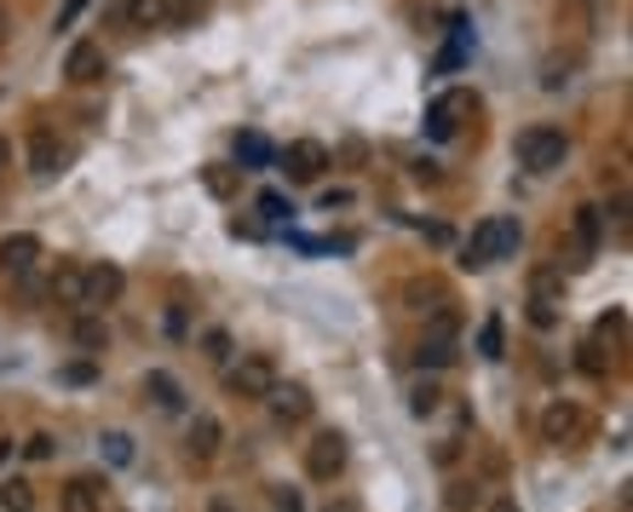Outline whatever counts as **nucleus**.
<instances>
[{
  "instance_id": "nucleus-35",
  "label": "nucleus",
  "mask_w": 633,
  "mask_h": 512,
  "mask_svg": "<svg viewBox=\"0 0 633 512\" xmlns=\"http://www.w3.org/2000/svg\"><path fill=\"white\" fill-rule=\"evenodd\" d=\"M92 7V0H64V7H58V30H75V18H81Z\"/></svg>"
},
{
  "instance_id": "nucleus-15",
  "label": "nucleus",
  "mask_w": 633,
  "mask_h": 512,
  "mask_svg": "<svg viewBox=\"0 0 633 512\" xmlns=\"http://www.w3.org/2000/svg\"><path fill=\"white\" fill-rule=\"evenodd\" d=\"M144 397L162 408V415H185V386H179V374L173 369H150L144 374Z\"/></svg>"
},
{
  "instance_id": "nucleus-33",
  "label": "nucleus",
  "mask_w": 633,
  "mask_h": 512,
  "mask_svg": "<svg viewBox=\"0 0 633 512\" xmlns=\"http://www.w3.org/2000/svg\"><path fill=\"white\" fill-rule=\"evenodd\" d=\"M167 12H173V23H190L196 12H208V0H167Z\"/></svg>"
},
{
  "instance_id": "nucleus-39",
  "label": "nucleus",
  "mask_w": 633,
  "mask_h": 512,
  "mask_svg": "<svg viewBox=\"0 0 633 512\" xmlns=\"http://www.w3.org/2000/svg\"><path fill=\"white\" fill-rule=\"evenodd\" d=\"M346 201H351V190H323V208H328V214L346 208Z\"/></svg>"
},
{
  "instance_id": "nucleus-42",
  "label": "nucleus",
  "mask_w": 633,
  "mask_h": 512,
  "mask_svg": "<svg viewBox=\"0 0 633 512\" xmlns=\"http://www.w3.org/2000/svg\"><path fill=\"white\" fill-rule=\"evenodd\" d=\"M7 167H12V139H0V178H7Z\"/></svg>"
},
{
  "instance_id": "nucleus-36",
  "label": "nucleus",
  "mask_w": 633,
  "mask_h": 512,
  "mask_svg": "<svg viewBox=\"0 0 633 512\" xmlns=\"http://www.w3.org/2000/svg\"><path fill=\"white\" fill-rule=\"evenodd\" d=\"M484 512H524V506H519V495H490Z\"/></svg>"
},
{
  "instance_id": "nucleus-11",
  "label": "nucleus",
  "mask_w": 633,
  "mask_h": 512,
  "mask_svg": "<svg viewBox=\"0 0 633 512\" xmlns=\"http://www.w3.org/2000/svg\"><path fill=\"white\" fill-rule=\"evenodd\" d=\"M105 69H110V58H105V46H98V41H75L64 53V81H75V87L105 81Z\"/></svg>"
},
{
  "instance_id": "nucleus-28",
  "label": "nucleus",
  "mask_w": 633,
  "mask_h": 512,
  "mask_svg": "<svg viewBox=\"0 0 633 512\" xmlns=\"http://www.w3.org/2000/svg\"><path fill=\"white\" fill-rule=\"evenodd\" d=\"M461 449H467V438H461V432H449V438H438V444H433V467H438V472H455V460H461Z\"/></svg>"
},
{
  "instance_id": "nucleus-38",
  "label": "nucleus",
  "mask_w": 633,
  "mask_h": 512,
  "mask_svg": "<svg viewBox=\"0 0 633 512\" xmlns=\"http://www.w3.org/2000/svg\"><path fill=\"white\" fill-rule=\"evenodd\" d=\"M323 512H363V501H358V495H335Z\"/></svg>"
},
{
  "instance_id": "nucleus-9",
  "label": "nucleus",
  "mask_w": 633,
  "mask_h": 512,
  "mask_svg": "<svg viewBox=\"0 0 633 512\" xmlns=\"http://www.w3.org/2000/svg\"><path fill=\"white\" fill-rule=\"evenodd\" d=\"M276 162H283V173L294 178V185H317V178L328 173V144H317V139H294L288 150H276Z\"/></svg>"
},
{
  "instance_id": "nucleus-10",
  "label": "nucleus",
  "mask_w": 633,
  "mask_h": 512,
  "mask_svg": "<svg viewBox=\"0 0 633 512\" xmlns=\"http://www.w3.org/2000/svg\"><path fill=\"white\" fill-rule=\"evenodd\" d=\"M41 260H46V248H41L35 230H12V237H0V271H7L12 283H18V276H30Z\"/></svg>"
},
{
  "instance_id": "nucleus-1",
  "label": "nucleus",
  "mask_w": 633,
  "mask_h": 512,
  "mask_svg": "<svg viewBox=\"0 0 633 512\" xmlns=\"http://www.w3.org/2000/svg\"><path fill=\"white\" fill-rule=\"evenodd\" d=\"M565 156H570V133H565V127L536 121V127H524V133H519V162L530 173H559Z\"/></svg>"
},
{
  "instance_id": "nucleus-26",
  "label": "nucleus",
  "mask_w": 633,
  "mask_h": 512,
  "mask_svg": "<svg viewBox=\"0 0 633 512\" xmlns=\"http://www.w3.org/2000/svg\"><path fill=\"white\" fill-rule=\"evenodd\" d=\"M98 449H105L110 467H133V438H127V432H105V438H98Z\"/></svg>"
},
{
  "instance_id": "nucleus-5",
  "label": "nucleus",
  "mask_w": 633,
  "mask_h": 512,
  "mask_svg": "<svg viewBox=\"0 0 633 512\" xmlns=\"http://www.w3.org/2000/svg\"><path fill=\"white\" fill-rule=\"evenodd\" d=\"M581 438H588V408H581L576 397H553V403L542 408V444L570 449V444H581Z\"/></svg>"
},
{
  "instance_id": "nucleus-18",
  "label": "nucleus",
  "mask_w": 633,
  "mask_h": 512,
  "mask_svg": "<svg viewBox=\"0 0 633 512\" xmlns=\"http://www.w3.org/2000/svg\"><path fill=\"white\" fill-rule=\"evenodd\" d=\"M237 162L248 173H265V167H276V144L265 133H237Z\"/></svg>"
},
{
  "instance_id": "nucleus-14",
  "label": "nucleus",
  "mask_w": 633,
  "mask_h": 512,
  "mask_svg": "<svg viewBox=\"0 0 633 512\" xmlns=\"http://www.w3.org/2000/svg\"><path fill=\"white\" fill-rule=\"evenodd\" d=\"M69 340L81 346L87 357H105V351H110V323H105V312H75V317H69Z\"/></svg>"
},
{
  "instance_id": "nucleus-3",
  "label": "nucleus",
  "mask_w": 633,
  "mask_h": 512,
  "mask_svg": "<svg viewBox=\"0 0 633 512\" xmlns=\"http://www.w3.org/2000/svg\"><path fill=\"white\" fill-rule=\"evenodd\" d=\"M276 386V363L271 351H242L237 363H225V392L242 403H265V392Z\"/></svg>"
},
{
  "instance_id": "nucleus-23",
  "label": "nucleus",
  "mask_w": 633,
  "mask_h": 512,
  "mask_svg": "<svg viewBox=\"0 0 633 512\" xmlns=\"http://www.w3.org/2000/svg\"><path fill=\"white\" fill-rule=\"evenodd\" d=\"M478 357H484V363H501L506 357V323L495 312L484 317V328H478Z\"/></svg>"
},
{
  "instance_id": "nucleus-22",
  "label": "nucleus",
  "mask_w": 633,
  "mask_h": 512,
  "mask_svg": "<svg viewBox=\"0 0 633 512\" xmlns=\"http://www.w3.org/2000/svg\"><path fill=\"white\" fill-rule=\"evenodd\" d=\"M201 357H208V363L214 369H225V363H231V357H237V340H231V328H201Z\"/></svg>"
},
{
  "instance_id": "nucleus-12",
  "label": "nucleus",
  "mask_w": 633,
  "mask_h": 512,
  "mask_svg": "<svg viewBox=\"0 0 633 512\" xmlns=\"http://www.w3.org/2000/svg\"><path fill=\"white\" fill-rule=\"evenodd\" d=\"M225 449V421L219 415H196L190 432H185V455L196 460V467H208V460H219Z\"/></svg>"
},
{
  "instance_id": "nucleus-20",
  "label": "nucleus",
  "mask_w": 633,
  "mask_h": 512,
  "mask_svg": "<svg viewBox=\"0 0 633 512\" xmlns=\"http://www.w3.org/2000/svg\"><path fill=\"white\" fill-rule=\"evenodd\" d=\"M438 408H444V386H438L433 374H421L415 386H410V415L426 421V415H438Z\"/></svg>"
},
{
  "instance_id": "nucleus-19",
  "label": "nucleus",
  "mask_w": 633,
  "mask_h": 512,
  "mask_svg": "<svg viewBox=\"0 0 633 512\" xmlns=\"http://www.w3.org/2000/svg\"><path fill=\"white\" fill-rule=\"evenodd\" d=\"M461 265L467 271H484V265H495V219H484L467 237V248H461Z\"/></svg>"
},
{
  "instance_id": "nucleus-27",
  "label": "nucleus",
  "mask_w": 633,
  "mask_h": 512,
  "mask_svg": "<svg viewBox=\"0 0 633 512\" xmlns=\"http://www.w3.org/2000/svg\"><path fill=\"white\" fill-rule=\"evenodd\" d=\"M18 455H23V460H35V467H41V460H53V455H58V438H53V432H30V438L18 444Z\"/></svg>"
},
{
  "instance_id": "nucleus-37",
  "label": "nucleus",
  "mask_w": 633,
  "mask_h": 512,
  "mask_svg": "<svg viewBox=\"0 0 633 512\" xmlns=\"http://www.w3.org/2000/svg\"><path fill=\"white\" fill-rule=\"evenodd\" d=\"M92 374H98L92 363H69V369H64V380H75V386H87V380H92Z\"/></svg>"
},
{
  "instance_id": "nucleus-24",
  "label": "nucleus",
  "mask_w": 633,
  "mask_h": 512,
  "mask_svg": "<svg viewBox=\"0 0 633 512\" xmlns=\"http://www.w3.org/2000/svg\"><path fill=\"white\" fill-rule=\"evenodd\" d=\"M0 506L7 512H35V483L30 478H0Z\"/></svg>"
},
{
  "instance_id": "nucleus-6",
  "label": "nucleus",
  "mask_w": 633,
  "mask_h": 512,
  "mask_svg": "<svg viewBox=\"0 0 633 512\" xmlns=\"http://www.w3.org/2000/svg\"><path fill=\"white\" fill-rule=\"evenodd\" d=\"M23 162H30V178H58L64 173V162H69V144L53 133V127H35L30 133V144H23Z\"/></svg>"
},
{
  "instance_id": "nucleus-41",
  "label": "nucleus",
  "mask_w": 633,
  "mask_h": 512,
  "mask_svg": "<svg viewBox=\"0 0 633 512\" xmlns=\"http://www.w3.org/2000/svg\"><path fill=\"white\" fill-rule=\"evenodd\" d=\"M208 512H237V501L231 495H208Z\"/></svg>"
},
{
  "instance_id": "nucleus-43",
  "label": "nucleus",
  "mask_w": 633,
  "mask_h": 512,
  "mask_svg": "<svg viewBox=\"0 0 633 512\" xmlns=\"http://www.w3.org/2000/svg\"><path fill=\"white\" fill-rule=\"evenodd\" d=\"M12 455H18V444H12V438H0V467H12Z\"/></svg>"
},
{
  "instance_id": "nucleus-32",
  "label": "nucleus",
  "mask_w": 633,
  "mask_h": 512,
  "mask_svg": "<svg viewBox=\"0 0 633 512\" xmlns=\"http://www.w3.org/2000/svg\"><path fill=\"white\" fill-rule=\"evenodd\" d=\"M253 208H260V214H265L271 225H276V219H288V214H294V208H288V196H276V190H265L260 201H253Z\"/></svg>"
},
{
  "instance_id": "nucleus-34",
  "label": "nucleus",
  "mask_w": 633,
  "mask_h": 512,
  "mask_svg": "<svg viewBox=\"0 0 633 512\" xmlns=\"http://www.w3.org/2000/svg\"><path fill=\"white\" fill-rule=\"evenodd\" d=\"M530 323H536V328H553V323H559V305H547V299H530Z\"/></svg>"
},
{
  "instance_id": "nucleus-29",
  "label": "nucleus",
  "mask_w": 633,
  "mask_h": 512,
  "mask_svg": "<svg viewBox=\"0 0 633 512\" xmlns=\"http://www.w3.org/2000/svg\"><path fill=\"white\" fill-rule=\"evenodd\" d=\"M519 242H524V225L519 219H495V260H513Z\"/></svg>"
},
{
  "instance_id": "nucleus-7",
  "label": "nucleus",
  "mask_w": 633,
  "mask_h": 512,
  "mask_svg": "<svg viewBox=\"0 0 633 512\" xmlns=\"http://www.w3.org/2000/svg\"><path fill=\"white\" fill-rule=\"evenodd\" d=\"M265 408H271V421L288 432V426H306V421H312L317 397H312L306 386H294V380H276V386L265 392Z\"/></svg>"
},
{
  "instance_id": "nucleus-17",
  "label": "nucleus",
  "mask_w": 633,
  "mask_h": 512,
  "mask_svg": "<svg viewBox=\"0 0 633 512\" xmlns=\"http://www.w3.org/2000/svg\"><path fill=\"white\" fill-rule=\"evenodd\" d=\"M599 208H576V219H570V237H576V265H588L593 253H599Z\"/></svg>"
},
{
  "instance_id": "nucleus-2",
  "label": "nucleus",
  "mask_w": 633,
  "mask_h": 512,
  "mask_svg": "<svg viewBox=\"0 0 633 512\" xmlns=\"http://www.w3.org/2000/svg\"><path fill=\"white\" fill-rule=\"evenodd\" d=\"M455 335H461V317L455 312H433V323H426V335H421V346H415V369L421 374H438V369H449L455 357H461V346H455Z\"/></svg>"
},
{
  "instance_id": "nucleus-13",
  "label": "nucleus",
  "mask_w": 633,
  "mask_h": 512,
  "mask_svg": "<svg viewBox=\"0 0 633 512\" xmlns=\"http://www.w3.org/2000/svg\"><path fill=\"white\" fill-rule=\"evenodd\" d=\"M58 512H105V478H92V472L69 478L58 490Z\"/></svg>"
},
{
  "instance_id": "nucleus-8",
  "label": "nucleus",
  "mask_w": 633,
  "mask_h": 512,
  "mask_svg": "<svg viewBox=\"0 0 633 512\" xmlns=\"http://www.w3.org/2000/svg\"><path fill=\"white\" fill-rule=\"evenodd\" d=\"M127 294V271L116 260H92L87 265V288H81V312H105Z\"/></svg>"
},
{
  "instance_id": "nucleus-40",
  "label": "nucleus",
  "mask_w": 633,
  "mask_h": 512,
  "mask_svg": "<svg viewBox=\"0 0 633 512\" xmlns=\"http://www.w3.org/2000/svg\"><path fill=\"white\" fill-rule=\"evenodd\" d=\"M7 41H12V7L0 0V46H7Z\"/></svg>"
},
{
  "instance_id": "nucleus-4",
  "label": "nucleus",
  "mask_w": 633,
  "mask_h": 512,
  "mask_svg": "<svg viewBox=\"0 0 633 512\" xmlns=\"http://www.w3.org/2000/svg\"><path fill=\"white\" fill-rule=\"evenodd\" d=\"M346 460H351L346 432H335V426L312 432V444H306V478H312V483H335V478L346 472Z\"/></svg>"
},
{
  "instance_id": "nucleus-31",
  "label": "nucleus",
  "mask_w": 633,
  "mask_h": 512,
  "mask_svg": "<svg viewBox=\"0 0 633 512\" xmlns=\"http://www.w3.org/2000/svg\"><path fill=\"white\" fill-rule=\"evenodd\" d=\"M237 173H242V167H237ZM237 173H231V167H208V173H201V185H208L214 196H231V190H237Z\"/></svg>"
},
{
  "instance_id": "nucleus-16",
  "label": "nucleus",
  "mask_w": 633,
  "mask_h": 512,
  "mask_svg": "<svg viewBox=\"0 0 633 512\" xmlns=\"http://www.w3.org/2000/svg\"><path fill=\"white\" fill-rule=\"evenodd\" d=\"M81 288H87V265H75V260H64L53 276H46V294L58 305H69V312H81Z\"/></svg>"
},
{
  "instance_id": "nucleus-30",
  "label": "nucleus",
  "mask_w": 633,
  "mask_h": 512,
  "mask_svg": "<svg viewBox=\"0 0 633 512\" xmlns=\"http://www.w3.org/2000/svg\"><path fill=\"white\" fill-rule=\"evenodd\" d=\"M271 506L276 512H306V495H299L294 483H271Z\"/></svg>"
},
{
  "instance_id": "nucleus-25",
  "label": "nucleus",
  "mask_w": 633,
  "mask_h": 512,
  "mask_svg": "<svg viewBox=\"0 0 633 512\" xmlns=\"http://www.w3.org/2000/svg\"><path fill=\"white\" fill-rule=\"evenodd\" d=\"M167 0H127V23L133 30H156V23H167Z\"/></svg>"
},
{
  "instance_id": "nucleus-21",
  "label": "nucleus",
  "mask_w": 633,
  "mask_h": 512,
  "mask_svg": "<svg viewBox=\"0 0 633 512\" xmlns=\"http://www.w3.org/2000/svg\"><path fill=\"white\" fill-rule=\"evenodd\" d=\"M478 506H484V483H472V478H449L444 512H478Z\"/></svg>"
}]
</instances>
